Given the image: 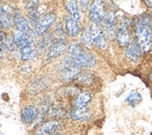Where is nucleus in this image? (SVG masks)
I'll return each mask as SVG.
<instances>
[{"mask_svg":"<svg viewBox=\"0 0 152 135\" xmlns=\"http://www.w3.org/2000/svg\"><path fill=\"white\" fill-rule=\"evenodd\" d=\"M13 39H14L15 45L19 49H22L26 46L34 45V40H33L32 37H30L27 34L21 32L19 30H17L14 33V35H13Z\"/></svg>","mask_w":152,"mask_h":135,"instance_id":"nucleus-13","label":"nucleus"},{"mask_svg":"<svg viewBox=\"0 0 152 135\" xmlns=\"http://www.w3.org/2000/svg\"><path fill=\"white\" fill-rule=\"evenodd\" d=\"M91 3V0H79V5H80V8L86 11L87 9H90V7Z\"/></svg>","mask_w":152,"mask_h":135,"instance_id":"nucleus-26","label":"nucleus"},{"mask_svg":"<svg viewBox=\"0 0 152 135\" xmlns=\"http://www.w3.org/2000/svg\"><path fill=\"white\" fill-rule=\"evenodd\" d=\"M23 1H28V0H23Z\"/></svg>","mask_w":152,"mask_h":135,"instance_id":"nucleus-31","label":"nucleus"},{"mask_svg":"<svg viewBox=\"0 0 152 135\" xmlns=\"http://www.w3.org/2000/svg\"><path fill=\"white\" fill-rule=\"evenodd\" d=\"M146 3L152 9V0H146Z\"/></svg>","mask_w":152,"mask_h":135,"instance_id":"nucleus-29","label":"nucleus"},{"mask_svg":"<svg viewBox=\"0 0 152 135\" xmlns=\"http://www.w3.org/2000/svg\"><path fill=\"white\" fill-rule=\"evenodd\" d=\"M76 78L79 84L84 85V86H90L94 82V76H92V74L89 72L79 73Z\"/></svg>","mask_w":152,"mask_h":135,"instance_id":"nucleus-21","label":"nucleus"},{"mask_svg":"<svg viewBox=\"0 0 152 135\" xmlns=\"http://www.w3.org/2000/svg\"><path fill=\"white\" fill-rule=\"evenodd\" d=\"M50 135H65V134H63V133H57V132H55V133L50 134Z\"/></svg>","mask_w":152,"mask_h":135,"instance_id":"nucleus-30","label":"nucleus"},{"mask_svg":"<svg viewBox=\"0 0 152 135\" xmlns=\"http://www.w3.org/2000/svg\"><path fill=\"white\" fill-rule=\"evenodd\" d=\"M64 6H65V9H66V10L69 12V14L71 15L72 18H74L77 22L80 21L81 15H80L79 9H78L77 0H66Z\"/></svg>","mask_w":152,"mask_h":135,"instance_id":"nucleus-16","label":"nucleus"},{"mask_svg":"<svg viewBox=\"0 0 152 135\" xmlns=\"http://www.w3.org/2000/svg\"><path fill=\"white\" fill-rule=\"evenodd\" d=\"M70 117L72 119L77 121H88L91 117V114L87 109V107H83V108L74 107L70 113Z\"/></svg>","mask_w":152,"mask_h":135,"instance_id":"nucleus-14","label":"nucleus"},{"mask_svg":"<svg viewBox=\"0 0 152 135\" xmlns=\"http://www.w3.org/2000/svg\"><path fill=\"white\" fill-rule=\"evenodd\" d=\"M104 36L112 38L115 36V25H116V14L113 11L105 13L104 18Z\"/></svg>","mask_w":152,"mask_h":135,"instance_id":"nucleus-7","label":"nucleus"},{"mask_svg":"<svg viewBox=\"0 0 152 135\" xmlns=\"http://www.w3.org/2000/svg\"><path fill=\"white\" fill-rule=\"evenodd\" d=\"M141 52H142V49H141L140 45L136 41H133V42L129 43L127 49H126V52L125 53H126V57L131 61V62L137 63L138 61L140 60Z\"/></svg>","mask_w":152,"mask_h":135,"instance_id":"nucleus-11","label":"nucleus"},{"mask_svg":"<svg viewBox=\"0 0 152 135\" xmlns=\"http://www.w3.org/2000/svg\"><path fill=\"white\" fill-rule=\"evenodd\" d=\"M20 52H21L23 61H30L37 58V51L34 48V45L23 47V48L20 49Z\"/></svg>","mask_w":152,"mask_h":135,"instance_id":"nucleus-18","label":"nucleus"},{"mask_svg":"<svg viewBox=\"0 0 152 135\" xmlns=\"http://www.w3.org/2000/svg\"><path fill=\"white\" fill-rule=\"evenodd\" d=\"M13 22H14V24L16 26L17 30L27 34V35L32 38L35 36L36 32L30 27V24L27 22V20H26L23 16H22L20 13H18V12L14 13V16H13Z\"/></svg>","mask_w":152,"mask_h":135,"instance_id":"nucleus-8","label":"nucleus"},{"mask_svg":"<svg viewBox=\"0 0 152 135\" xmlns=\"http://www.w3.org/2000/svg\"><path fill=\"white\" fill-rule=\"evenodd\" d=\"M81 41L84 44V46L87 47V48H91V47L94 45V43H92V36H91V29L84 30L82 36H81Z\"/></svg>","mask_w":152,"mask_h":135,"instance_id":"nucleus-23","label":"nucleus"},{"mask_svg":"<svg viewBox=\"0 0 152 135\" xmlns=\"http://www.w3.org/2000/svg\"><path fill=\"white\" fill-rule=\"evenodd\" d=\"M91 36H92V43L98 49L104 50L107 49V40H105V36L104 32L101 30L98 24L92 23L91 27Z\"/></svg>","mask_w":152,"mask_h":135,"instance_id":"nucleus-6","label":"nucleus"},{"mask_svg":"<svg viewBox=\"0 0 152 135\" xmlns=\"http://www.w3.org/2000/svg\"><path fill=\"white\" fill-rule=\"evenodd\" d=\"M141 101H142V97L137 91H132L126 98V102L132 106H135L136 104H139Z\"/></svg>","mask_w":152,"mask_h":135,"instance_id":"nucleus-22","label":"nucleus"},{"mask_svg":"<svg viewBox=\"0 0 152 135\" xmlns=\"http://www.w3.org/2000/svg\"><path fill=\"white\" fill-rule=\"evenodd\" d=\"M46 83L44 82L43 80H40V81H36L32 84V86L30 87V92L33 93V94H36L39 91H41L44 88H46Z\"/></svg>","mask_w":152,"mask_h":135,"instance_id":"nucleus-24","label":"nucleus"},{"mask_svg":"<svg viewBox=\"0 0 152 135\" xmlns=\"http://www.w3.org/2000/svg\"><path fill=\"white\" fill-rule=\"evenodd\" d=\"M68 46L64 39H58L54 43H52L50 47L48 52V59L52 60L59 56H61L65 51L67 50Z\"/></svg>","mask_w":152,"mask_h":135,"instance_id":"nucleus-9","label":"nucleus"},{"mask_svg":"<svg viewBox=\"0 0 152 135\" xmlns=\"http://www.w3.org/2000/svg\"><path fill=\"white\" fill-rule=\"evenodd\" d=\"M91 100V95L87 92H81L80 94H78L77 97L74 101V107L77 108H83V107H87L88 104L90 103V101Z\"/></svg>","mask_w":152,"mask_h":135,"instance_id":"nucleus-17","label":"nucleus"},{"mask_svg":"<svg viewBox=\"0 0 152 135\" xmlns=\"http://www.w3.org/2000/svg\"><path fill=\"white\" fill-rule=\"evenodd\" d=\"M104 16L105 10L103 0H94L90 7L89 18L91 22L94 24H99L104 21Z\"/></svg>","mask_w":152,"mask_h":135,"instance_id":"nucleus-3","label":"nucleus"},{"mask_svg":"<svg viewBox=\"0 0 152 135\" xmlns=\"http://www.w3.org/2000/svg\"><path fill=\"white\" fill-rule=\"evenodd\" d=\"M79 74V68L77 67H66L62 70L61 74V78L64 81H69L71 79H74L77 77Z\"/></svg>","mask_w":152,"mask_h":135,"instance_id":"nucleus-19","label":"nucleus"},{"mask_svg":"<svg viewBox=\"0 0 152 135\" xmlns=\"http://www.w3.org/2000/svg\"><path fill=\"white\" fill-rule=\"evenodd\" d=\"M2 55H3V50H2V43H1V42H0V59H1Z\"/></svg>","mask_w":152,"mask_h":135,"instance_id":"nucleus-28","label":"nucleus"},{"mask_svg":"<svg viewBox=\"0 0 152 135\" xmlns=\"http://www.w3.org/2000/svg\"><path fill=\"white\" fill-rule=\"evenodd\" d=\"M56 16L54 13H47L41 18H39L37 24L35 25V32L37 35L42 36L49 30L50 27L54 23Z\"/></svg>","mask_w":152,"mask_h":135,"instance_id":"nucleus-4","label":"nucleus"},{"mask_svg":"<svg viewBox=\"0 0 152 135\" xmlns=\"http://www.w3.org/2000/svg\"><path fill=\"white\" fill-rule=\"evenodd\" d=\"M64 25H65V30H66V33L72 37L77 36L79 33V25H78V22L76 21L74 18H72L71 16H68L65 18V22H64Z\"/></svg>","mask_w":152,"mask_h":135,"instance_id":"nucleus-15","label":"nucleus"},{"mask_svg":"<svg viewBox=\"0 0 152 135\" xmlns=\"http://www.w3.org/2000/svg\"><path fill=\"white\" fill-rule=\"evenodd\" d=\"M38 2H39V0H30V1H28L27 9H29V11H31V10H36L37 8Z\"/></svg>","mask_w":152,"mask_h":135,"instance_id":"nucleus-27","label":"nucleus"},{"mask_svg":"<svg viewBox=\"0 0 152 135\" xmlns=\"http://www.w3.org/2000/svg\"><path fill=\"white\" fill-rule=\"evenodd\" d=\"M63 127V124L59 121H49L38 128L36 135H50L55 133Z\"/></svg>","mask_w":152,"mask_h":135,"instance_id":"nucleus-10","label":"nucleus"},{"mask_svg":"<svg viewBox=\"0 0 152 135\" xmlns=\"http://www.w3.org/2000/svg\"><path fill=\"white\" fill-rule=\"evenodd\" d=\"M116 38L118 43L121 46H127L131 40L130 33V22L124 21L121 23L118 31L116 32Z\"/></svg>","mask_w":152,"mask_h":135,"instance_id":"nucleus-5","label":"nucleus"},{"mask_svg":"<svg viewBox=\"0 0 152 135\" xmlns=\"http://www.w3.org/2000/svg\"><path fill=\"white\" fill-rule=\"evenodd\" d=\"M95 64L94 57L87 53L77 43H73L69 48V56L64 58L59 66L61 69L66 67H77V68H91Z\"/></svg>","mask_w":152,"mask_h":135,"instance_id":"nucleus-1","label":"nucleus"},{"mask_svg":"<svg viewBox=\"0 0 152 135\" xmlns=\"http://www.w3.org/2000/svg\"><path fill=\"white\" fill-rule=\"evenodd\" d=\"M50 42H51V36L50 35H46L43 38H41L40 43H39V47H40V49L45 50L50 45Z\"/></svg>","mask_w":152,"mask_h":135,"instance_id":"nucleus-25","label":"nucleus"},{"mask_svg":"<svg viewBox=\"0 0 152 135\" xmlns=\"http://www.w3.org/2000/svg\"><path fill=\"white\" fill-rule=\"evenodd\" d=\"M135 33L142 51L147 52L152 49V29L148 16L142 15L135 23Z\"/></svg>","mask_w":152,"mask_h":135,"instance_id":"nucleus-2","label":"nucleus"},{"mask_svg":"<svg viewBox=\"0 0 152 135\" xmlns=\"http://www.w3.org/2000/svg\"><path fill=\"white\" fill-rule=\"evenodd\" d=\"M0 26L3 29H8L11 26V18L10 16V13H8L4 7L0 5Z\"/></svg>","mask_w":152,"mask_h":135,"instance_id":"nucleus-20","label":"nucleus"},{"mask_svg":"<svg viewBox=\"0 0 152 135\" xmlns=\"http://www.w3.org/2000/svg\"><path fill=\"white\" fill-rule=\"evenodd\" d=\"M38 115L37 107L33 105H27L23 108L21 112V119L24 124H30L34 121Z\"/></svg>","mask_w":152,"mask_h":135,"instance_id":"nucleus-12","label":"nucleus"}]
</instances>
